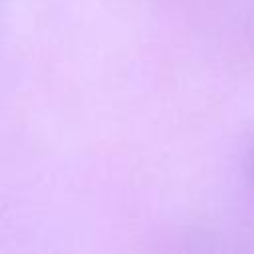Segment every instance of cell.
I'll return each instance as SVG.
<instances>
[{
  "label": "cell",
  "mask_w": 254,
  "mask_h": 254,
  "mask_svg": "<svg viewBox=\"0 0 254 254\" xmlns=\"http://www.w3.org/2000/svg\"><path fill=\"white\" fill-rule=\"evenodd\" d=\"M246 179L250 183V189L254 190V139L246 151Z\"/></svg>",
  "instance_id": "6da1fadb"
}]
</instances>
